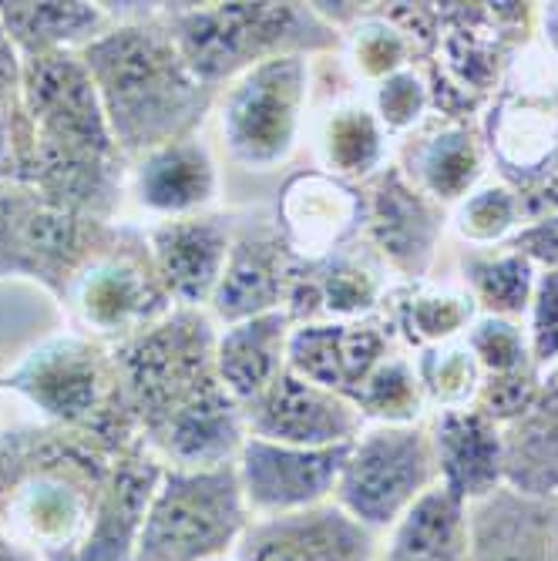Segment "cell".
<instances>
[{
	"label": "cell",
	"instance_id": "obj_1",
	"mask_svg": "<svg viewBox=\"0 0 558 561\" xmlns=\"http://www.w3.org/2000/svg\"><path fill=\"white\" fill-rule=\"evenodd\" d=\"M81 58L98 88L118 156H148L192 131L209 105L166 27L132 21L94 37Z\"/></svg>",
	"mask_w": 558,
	"mask_h": 561
},
{
	"label": "cell",
	"instance_id": "obj_2",
	"mask_svg": "<svg viewBox=\"0 0 558 561\" xmlns=\"http://www.w3.org/2000/svg\"><path fill=\"white\" fill-rule=\"evenodd\" d=\"M21 108L34 128L37 165L50 175H105L118 156L98 88L81 50L27 58L21 71Z\"/></svg>",
	"mask_w": 558,
	"mask_h": 561
},
{
	"label": "cell",
	"instance_id": "obj_3",
	"mask_svg": "<svg viewBox=\"0 0 558 561\" xmlns=\"http://www.w3.org/2000/svg\"><path fill=\"white\" fill-rule=\"evenodd\" d=\"M242 522L239 471H162L132 561H219L242 535Z\"/></svg>",
	"mask_w": 558,
	"mask_h": 561
},
{
	"label": "cell",
	"instance_id": "obj_4",
	"mask_svg": "<svg viewBox=\"0 0 558 561\" xmlns=\"http://www.w3.org/2000/svg\"><path fill=\"white\" fill-rule=\"evenodd\" d=\"M213 353L216 346L206 320L189 313L159 320L125 340L115 353L118 383H125L145 434L179 411L192 393L216 380Z\"/></svg>",
	"mask_w": 558,
	"mask_h": 561
},
{
	"label": "cell",
	"instance_id": "obj_5",
	"mask_svg": "<svg viewBox=\"0 0 558 561\" xmlns=\"http://www.w3.org/2000/svg\"><path fill=\"white\" fill-rule=\"evenodd\" d=\"M179 47L182 61L202 84H216L236 71L270 61L283 41L296 31V11L289 4H216L185 8L166 14L162 24Z\"/></svg>",
	"mask_w": 558,
	"mask_h": 561
},
{
	"label": "cell",
	"instance_id": "obj_6",
	"mask_svg": "<svg viewBox=\"0 0 558 561\" xmlns=\"http://www.w3.org/2000/svg\"><path fill=\"white\" fill-rule=\"evenodd\" d=\"M307 105V58L276 55L252 65L226 98L223 138L229 156L246 169H273L299 135Z\"/></svg>",
	"mask_w": 558,
	"mask_h": 561
},
{
	"label": "cell",
	"instance_id": "obj_7",
	"mask_svg": "<svg viewBox=\"0 0 558 561\" xmlns=\"http://www.w3.org/2000/svg\"><path fill=\"white\" fill-rule=\"evenodd\" d=\"M101 488L105 481H88L78 461L47 457L41 468L24 474L14 491H8L0 531L24 551H44L71 561L91 531Z\"/></svg>",
	"mask_w": 558,
	"mask_h": 561
},
{
	"label": "cell",
	"instance_id": "obj_8",
	"mask_svg": "<svg viewBox=\"0 0 558 561\" xmlns=\"http://www.w3.org/2000/svg\"><path fill=\"white\" fill-rule=\"evenodd\" d=\"M434 457L418 431L384 427L350 444L337 481L340 507L364 528H387L428 491Z\"/></svg>",
	"mask_w": 558,
	"mask_h": 561
},
{
	"label": "cell",
	"instance_id": "obj_9",
	"mask_svg": "<svg viewBox=\"0 0 558 561\" xmlns=\"http://www.w3.org/2000/svg\"><path fill=\"white\" fill-rule=\"evenodd\" d=\"M350 444L337 447H289L246 437L239 450V484L246 507L266 518L307 512L323 501L346 465Z\"/></svg>",
	"mask_w": 558,
	"mask_h": 561
},
{
	"label": "cell",
	"instance_id": "obj_10",
	"mask_svg": "<svg viewBox=\"0 0 558 561\" xmlns=\"http://www.w3.org/2000/svg\"><path fill=\"white\" fill-rule=\"evenodd\" d=\"M8 383L61 424L88 421L109 393L105 360L81 336L41 340L21 356V364L8 374Z\"/></svg>",
	"mask_w": 558,
	"mask_h": 561
},
{
	"label": "cell",
	"instance_id": "obj_11",
	"mask_svg": "<svg viewBox=\"0 0 558 561\" xmlns=\"http://www.w3.org/2000/svg\"><path fill=\"white\" fill-rule=\"evenodd\" d=\"M249 431L260 440L289 447H337L357 434V411L333 390L283 370L246 411Z\"/></svg>",
	"mask_w": 558,
	"mask_h": 561
},
{
	"label": "cell",
	"instance_id": "obj_12",
	"mask_svg": "<svg viewBox=\"0 0 558 561\" xmlns=\"http://www.w3.org/2000/svg\"><path fill=\"white\" fill-rule=\"evenodd\" d=\"M148 444L179 471L226 468L229 457L246 444L242 414L216 377L198 393H192L179 411H172L156 431H148Z\"/></svg>",
	"mask_w": 558,
	"mask_h": 561
},
{
	"label": "cell",
	"instance_id": "obj_13",
	"mask_svg": "<svg viewBox=\"0 0 558 561\" xmlns=\"http://www.w3.org/2000/svg\"><path fill=\"white\" fill-rule=\"evenodd\" d=\"M229 232L219 219H166L148 232V263L169 299L195 306L213 299L229 260Z\"/></svg>",
	"mask_w": 558,
	"mask_h": 561
},
{
	"label": "cell",
	"instance_id": "obj_14",
	"mask_svg": "<svg viewBox=\"0 0 558 561\" xmlns=\"http://www.w3.org/2000/svg\"><path fill=\"white\" fill-rule=\"evenodd\" d=\"M166 289L156 279V270L141 266L132 256H101L84 266L75 286V302L84 327L105 336H135L151 327L162 310Z\"/></svg>",
	"mask_w": 558,
	"mask_h": 561
},
{
	"label": "cell",
	"instance_id": "obj_15",
	"mask_svg": "<svg viewBox=\"0 0 558 561\" xmlns=\"http://www.w3.org/2000/svg\"><path fill=\"white\" fill-rule=\"evenodd\" d=\"M371 535L343 507L273 515L242 541V561H367Z\"/></svg>",
	"mask_w": 558,
	"mask_h": 561
},
{
	"label": "cell",
	"instance_id": "obj_16",
	"mask_svg": "<svg viewBox=\"0 0 558 561\" xmlns=\"http://www.w3.org/2000/svg\"><path fill=\"white\" fill-rule=\"evenodd\" d=\"M162 481V468L148 454H125L101 488L91 531L71 561H132L148 501Z\"/></svg>",
	"mask_w": 558,
	"mask_h": 561
},
{
	"label": "cell",
	"instance_id": "obj_17",
	"mask_svg": "<svg viewBox=\"0 0 558 561\" xmlns=\"http://www.w3.org/2000/svg\"><path fill=\"white\" fill-rule=\"evenodd\" d=\"M132 188L141 209L166 219H182L206 209L216 198L219 175L209 148L185 135L141 156L132 175Z\"/></svg>",
	"mask_w": 558,
	"mask_h": 561
},
{
	"label": "cell",
	"instance_id": "obj_18",
	"mask_svg": "<svg viewBox=\"0 0 558 561\" xmlns=\"http://www.w3.org/2000/svg\"><path fill=\"white\" fill-rule=\"evenodd\" d=\"M384 336L377 327H343V323H314L289 333L286 364L296 377L310 380L323 390L343 393L371 377L380 360Z\"/></svg>",
	"mask_w": 558,
	"mask_h": 561
},
{
	"label": "cell",
	"instance_id": "obj_19",
	"mask_svg": "<svg viewBox=\"0 0 558 561\" xmlns=\"http://www.w3.org/2000/svg\"><path fill=\"white\" fill-rule=\"evenodd\" d=\"M361 198L327 175H296L280 198V222L296 256L317 260L357 222Z\"/></svg>",
	"mask_w": 558,
	"mask_h": 561
},
{
	"label": "cell",
	"instance_id": "obj_20",
	"mask_svg": "<svg viewBox=\"0 0 558 561\" xmlns=\"http://www.w3.org/2000/svg\"><path fill=\"white\" fill-rule=\"evenodd\" d=\"M289 343V317L270 310L242 323H229L216 340V377L232 400L252 403L283 374Z\"/></svg>",
	"mask_w": 558,
	"mask_h": 561
},
{
	"label": "cell",
	"instance_id": "obj_21",
	"mask_svg": "<svg viewBox=\"0 0 558 561\" xmlns=\"http://www.w3.org/2000/svg\"><path fill=\"white\" fill-rule=\"evenodd\" d=\"M437 465L444 491L458 501H475L494 494L504 478V440L498 437L491 417L471 411L444 414L437 427Z\"/></svg>",
	"mask_w": 558,
	"mask_h": 561
},
{
	"label": "cell",
	"instance_id": "obj_22",
	"mask_svg": "<svg viewBox=\"0 0 558 561\" xmlns=\"http://www.w3.org/2000/svg\"><path fill=\"white\" fill-rule=\"evenodd\" d=\"M283 293V266L276 239L239 236L229 245V260L213 293V310L226 323H242L276 310Z\"/></svg>",
	"mask_w": 558,
	"mask_h": 561
},
{
	"label": "cell",
	"instance_id": "obj_23",
	"mask_svg": "<svg viewBox=\"0 0 558 561\" xmlns=\"http://www.w3.org/2000/svg\"><path fill=\"white\" fill-rule=\"evenodd\" d=\"M0 21L21 61L84 50L109 31V11L98 4H0Z\"/></svg>",
	"mask_w": 558,
	"mask_h": 561
},
{
	"label": "cell",
	"instance_id": "obj_24",
	"mask_svg": "<svg viewBox=\"0 0 558 561\" xmlns=\"http://www.w3.org/2000/svg\"><path fill=\"white\" fill-rule=\"evenodd\" d=\"M468 531H465V501L444 488L424 491L408 515L400 518L387 561H465Z\"/></svg>",
	"mask_w": 558,
	"mask_h": 561
},
{
	"label": "cell",
	"instance_id": "obj_25",
	"mask_svg": "<svg viewBox=\"0 0 558 561\" xmlns=\"http://www.w3.org/2000/svg\"><path fill=\"white\" fill-rule=\"evenodd\" d=\"M504 478L525 497L558 494V390L519 421L504 440Z\"/></svg>",
	"mask_w": 558,
	"mask_h": 561
},
{
	"label": "cell",
	"instance_id": "obj_26",
	"mask_svg": "<svg viewBox=\"0 0 558 561\" xmlns=\"http://www.w3.org/2000/svg\"><path fill=\"white\" fill-rule=\"evenodd\" d=\"M320 156L330 172L364 175L380 156V131L364 108H337L323 122Z\"/></svg>",
	"mask_w": 558,
	"mask_h": 561
},
{
	"label": "cell",
	"instance_id": "obj_27",
	"mask_svg": "<svg viewBox=\"0 0 558 561\" xmlns=\"http://www.w3.org/2000/svg\"><path fill=\"white\" fill-rule=\"evenodd\" d=\"M377 236L394 252V256H414V252H428L431 239V216L424 213L421 202L400 188L397 182L384 185L377 202Z\"/></svg>",
	"mask_w": 558,
	"mask_h": 561
},
{
	"label": "cell",
	"instance_id": "obj_28",
	"mask_svg": "<svg viewBox=\"0 0 558 561\" xmlns=\"http://www.w3.org/2000/svg\"><path fill=\"white\" fill-rule=\"evenodd\" d=\"M421 165H424V179L431 182V188L437 195L451 198L475 179L478 156H475V145L465 131H451L428 145Z\"/></svg>",
	"mask_w": 558,
	"mask_h": 561
},
{
	"label": "cell",
	"instance_id": "obj_29",
	"mask_svg": "<svg viewBox=\"0 0 558 561\" xmlns=\"http://www.w3.org/2000/svg\"><path fill=\"white\" fill-rule=\"evenodd\" d=\"M357 403L367 407V414L377 417H411L418 407V393H414V377L408 374L403 364H377L371 370V377L357 387Z\"/></svg>",
	"mask_w": 558,
	"mask_h": 561
},
{
	"label": "cell",
	"instance_id": "obj_30",
	"mask_svg": "<svg viewBox=\"0 0 558 561\" xmlns=\"http://www.w3.org/2000/svg\"><path fill=\"white\" fill-rule=\"evenodd\" d=\"M475 283L494 310H522L528 286H532V266L525 256L485 263V266H475Z\"/></svg>",
	"mask_w": 558,
	"mask_h": 561
},
{
	"label": "cell",
	"instance_id": "obj_31",
	"mask_svg": "<svg viewBox=\"0 0 558 561\" xmlns=\"http://www.w3.org/2000/svg\"><path fill=\"white\" fill-rule=\"evenodd\" d=\"M317 299L323 302L327 313L367 310V306L374 302V276L364 273L361 266H353V263H333L320 279Z\"/></svg>",
	"mask_w": 558,
	"mask_h": 561
},
{
	"label": "cell",
	"instance_id": "obj_32",
	"mask_svg": "<svg viewBox=\"0 0 558 561\" xmlns=\"http://www.w3.org/2000/svg\"><path fill=\"white\" fill-rule=\"evenodd\" d=\"M475 353L481 356V364L491 367L494 374H515L525 360V346L515 327L501 323V320H485L478 323L471 336Z\"/></svg>",
	"mask_w": 558,
	"mask_h": 561
},
{
	"label": "cell",
	"instance_id": "obj_33",
	"mask_svg": "<svg viewBox=\"0 0 558 561\" xmlns=\"http://www.w3.org/2000/svg\"><path fill=\"white\" fill-rule=\"evenodd\" d=\"M512 216H515L512 195L501 192V188H488L468 202L462 219H465V232H471L475 239H491V236H501L512 226Z\"/></svg>",
	"mask_w": 558,
	"mask_h": 561
},
{
	"label": "cell",
	"instance_id": "obj_34",
	"mask_svg": "<svg viewBox=\"0 0 558 561\" xmlns=\"http://www.w3.org/2000/svg\"><path fill=\"white\" fill-rule=\"evenodd\" d=\"M535 356L542 364L558 356V273H548L535 293V327H532Z\"/></svg>",
	"mask_w": 558,
	"mask_h": 561
},
{
	"label": "cell",
	"instance_id": "obj_35",
	"mask_svg": "<svg viewBox=\"0 0 558 561\" xmlns=\"http://www.w3.org/2000/svg\"><path fill=\"white\" fill-rule=\"evenodd\" d=\"M437 360L428 364V383L444 400H462L475 383V364L471 353L454 350V353H434Z\"/></svg>",
	"mask_w": 558,
	"mask_h": 561
},
{
	"label": "cell",
	"instance_id": "obj_36",
	"mask_svg": "<svg viewBox=\"0 0 558 561\" xmlns=\"http://www.w3.org/2000/svg\"><path fill=\"white\" fill-rule=\"evenodd\" d=\"M471 313V306H465V299H418L411 306V317L418 323V330L424 336H447L454 333L465 317Z\"/></svg>",
	"mask_w": 558,
	"mask_h": 561
},
{
	"label": "cell",
	"instance_id": "obj_37",
	"mask_svg": "<svg viewBox=\"0 0 558 561\" xmlns=\"http://www.w3.org/2000/svg\"><path fill=\"white\" fill-rule=\"evenodd\" d=\"M424 108V91L414 75H397L380 91V112L390 125H408Z\"/></svg>",
	"mask_w": 558,
	"mask_h": 561
},
{
	"label": "cell",
	"instance_id": "obj_38",
	"mask_svg": "<svg viewBox=\"0 0 558 561\" xmlns=\"http://www.w3.org/2000/svg\"><path fill=\"white\" fill-rule=\"evenodd\" d=\"M357 58L367 71H390L400 58V41L384 27H367L357 37Z\"/></svg>",
	"mask_w": 558,
	"mask_h": 561
},
{
	"label": "cell",
	"instance_id": "obj_39",
	"mask_svg": "<svg viewBox=\"0 0 558 561\" xmlns=\"http://www.w3.org/2000/svg\"><path fill=\"white\" fill-rule=\"evenodd\" d=\"M21 71H24V61L4 31V21H0V108L21 101Z\"/></svg>",
	"mask_w": 558,
	"mask_h": 561
},
{
	"label": "cell",
	"instance_id": "obj_40",
	"mask_svg": "<svg viewBox=\"0 0 558 561\" xmlns=\"http://www.w3.org/2000/svg\"><path fill=\"white\" fill-rule=\"evenodd\" d=\"M532 400V387L528 380H519V377H504L491 387L488 393V403H491V414L494 417H515V414H525V407Z\"/></svg>",
	"mask_w": 558,
	"mask_h": 561
},
{
	"label": "cell",
	"instance_id": "obj_41",
	"mask_svg": "<svg viewBox=\"0 0 558 561\" xmlns=\"http://www.w3.org/2000/svg\"><path fill=\"white\" fill-rule=\"evenodd\" d=\"M519 249L532 252V256L542 260V263L558 266V216L538 222L535 229H528V232L519 239Z\"/></svg>",
	"mask_w": 558,
	"mask_h": 561
},
{
	"label": "cell",
	"instance_id": "obj_42",
	"mask_svg": "<svg viewBox=\"0 0 558 561\" xmlns=\"http://www.w3.org/2000/svg\"><path fill=\"white\" fill-rule=\"evenodd\" d=\"M0 561H27V558H24V548L14 545L4 531H0Z\"/></svg>",
	"mask_w": 558,
	"mask_h": 561
},
{
	"label": "cell",
	"instance_id": "obj_43",
	"mask_svg": "<svg viewBox=\"0 0 558 561\" xmlns=\"http://www.w3.org/2000/svg\"><path fill=\"white\" fill-rule=\"evenodd\" d=\"M8 162V131H4V122H0V165Z\"/></svg>",
	"mask_w": 558,
	"mask_h": 561
}]
</instances>
